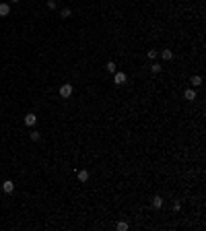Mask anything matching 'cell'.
Here are the masks:
<instances>
[{
  "mask_svg": "<svg viewBox=\"0 0 206 231\" xmlns=\"http://www.w3.org/2000/svg\"><path fill=\"white\" fill-rule=\"evenodd\" d=\"M70 95H72V85L64 83V85L60 87V97H70Z\"/></svg>",
  "mask_w": 206,
  "mask_h": 231,
  "instance_id": "cell-1",
  "label": "cell"
},
{
  "mask_svg": "<svg viewBox=\"0 0 206 231\" xmlns=\"http://www.w3.org/2000/svg\"><path fill=\"white\" fill-rule=\"evenodd\" d=\"M114 74H115V76H114V83H115V85H124V83H126L128 76L124 74V72H117V70H115Z\"/></svg>",
  "mask_w": 206,
  "mask_h": 231,
  "instance_id": "cell-2",
  "label": "cell"
},
{
  "mask_svg": "<svg viewBox=\"0 0 206 231\" xmlns=\"http://www.w3.org/2000/svg\"><path fill=\"white\" fill-rule=\"evenodd\" d=\"M37 124V116L35 114H27L25 116V126H35Z\"/></svg>",
  "mask_w": 206,
  "mask_h": 231,
  "instance_id": "cell-3",
  "label": "cell"
},
{
  "mask_svg": "<svg viewBox=\"0 0 206 231\" xmlns=\"http://www.w3.org/2000/svg\"><path fill=\"white\" fill-rule=\"evenodd\" d=\"M2 190H4L6 194H12V192H14V184H12L11 180H6V182L2 184Z\"/></svg>",
  "mask_w": 206,
  "mask_h": 231,
  "instance_id": "cell-4",
  "label": "cell"
},
{
  "mask_svg": "<svg viewBox=\"0 0 206 231\" xmlns=\"http://www.w3.org/2000/svg\"><path fill=\"white\" fill-rule=\"evenodd\" d=\"M183 97H185L188 101H194L196 97H198V95H196V89H188V91L183 93Z\"/></svg>",
  "mask_w": 206,
  "mask_h": 231,
  "instance_id": "cell-5",
  "label": "cell"
},
{
  "mask_svg": "<svg viewBox=\"0 0 206 231\" xmlns=\"http://www.w3.org/2000/svg\"><path fill=\"white\" fill-rule=\"evenodd\" d=\"M8 12H11V6L6 2H2L0 4V17H8Z\"/></svg>",
  "mask_w": 206,
  "mask_h": 231,
  "instance_id": "cell-6",
  "label": "cell"
},
{
  "mask_svg": "<svg viewBox=\"0 0 206 231\" xmlns=\"http://www.w3.org/2000/svg\"><path fill=\"white\" fill-rule=\"evenodd\" d=\"M161 58L169 62V60H173V52L171 50H161Z\"/></svg>",
  "mask_w": 206,
  "mask_h": 231,
  "instance_id": "cell-7",
  "label": "cell"
},
{
  "mask_svg": "<svg viewBox=\"0 0 206 231\" xmlns=\"http://www.w3.org/2000/svg\"><path fill=\"white\" fill-rule=\"evenodd\" d=\"M79 180L80 182H89V171H87V169H80L79 171Z\"/></svg>",
  "mask_w": 206,
  "mask_h": 231,
  "instance_id": "cell-8",
  "label": "cell"
},
{
  "mask_svg": "<svg viewBox=\"0 0 206 231\" xmlns=\"http://www.w3.org/2000/svg\"><path fill=\"white\" fill-rule=\"evenodd\" d=\"M105 70H107V72H111V74H114L115 70H117V66H115V62H111V60H109V62H107V64H105Z\"/></svg>",
  "mask_w": 206,
  "mask_h": 231,
  "instance_id": "cell-9",
  "label": "cell"
},
{
  "mask_svg": "<svg viewBox=\"0 0 206 231\" xmlns=\"http://www.w3.org/2000/svg\"><path fill=\"white\" fill-rule=\"evenodd\" d=\"M153 207H155V208H161V207H163V198H161V196H155V198H153Z\"/></svg>",
  "mask_w": 206,
  "mask_h": 231,
  "instance_id": "cell-10",
  "label": "cell"
},
{
  "mask_svg": "<svg viewBox=\"0 0 206 231\" xmlns=\"http://www.w3.org/2000/svg\"><path fill=\"white\" fill-rule=\"evenodd\" d=\"M192 85H194V87H200V85H202V76H200V74L192 76Z\"/></svg>",
  "mask_w": 206,
  "mask_h": 231,
  "instance_id": "cell-11",
  "label": "cell"
},
{
  "mask_svg": "<svg viewBox=\"0 0 206 231\" xmlns=\"http://www.w3.org/2000/svg\"><path fill=\"white\" fill-rule=\"evenodd\" d=\"M29 138L33 140V142H37V140L41 138V134H39V132H37V130H33V132H29Z\"/></svg>",
  "mask_w": 206,
  "mask_h": 231,
  "instance_id": "cell-12",
  "label": "cell"
},
{
  "mask_svg": "<svg viewBox=\"0 0 206 231\" xmlns=\"http://www.w3.org/2000/svg\"><path fill=\"white\" fill-rule=\"evenodd\" d=\"M150 72H153V74H159L161 72V64H150Z\"/></svg>",
  "mask_w": 206,
  "mask_h": 231,
  "instance_id": "cell-13",
  "label": "cell"
},
{
  "mask_svg": "<svg viewBox=\"0 0 206 231\" xmlns=\"http://www.w3.org/2000/svg\"><path fill=\"white\" fill-rule=\"evenodd\" d=\"M146 56H149L150 60H155V58L159 56V52H157V50H149V52H146Z\"/></svg>",
  "mask_w": 206,
  "mask_h": 231,
  "instance_id": "cell-14",
  "label": "cell"
},
{
  "mask_svg": "<svg viewBox=\"0 0 206 231\" xmlns=\"http://www.w3.org/2000/svg\"><path fill=\"white\" fill-rule=\"evenodd\" d=\"M117 229H120V231H126L128 229V223H126V221H120V223H117Z\"/></svg>",
  "mask_w": 206,
  "mask_h": 231,
  "instance_id": "cell-15",
  "label": "cell"
},
{
  "mask_svg": "<svg viewBox=\"0 0 206 231\" xmlns=\"http://www.w3.org/2000/svg\"><path fill=\"white\" fill-rule=\"evenodd\" d=\"M70 15H72V11H70V8H62V19H68Z\"/></svg>",
  "mask_w": 206,
  "mask_h": 231,
  "instance_id": "cell-16",
  "label": "cell"
},
{
  "mask_svg": "<svg viewBox=\"0 0 206 231\" xmlns=\"http://www.w3.org/2000/svg\"><path fill=\"white\" fill-rule=\"evenodd\" d=\"M173 210H175V213H179V210H182V202H177V200H175V202H173Z\"/></svg>",
  "mask_w": 206,
  "mask_h": 231,
  "instance_id": "cell-17",
  "label": "cell"
},
{
  "mask_svg": "<svg viewBox=\"0 0 206 231\" xmlns=\"http://www.w3.org/2000/svg\"><path fill=\"white\" fill-rule=\"evenodd\" d=\"M47 8L54 11V8H56V0H47Z\"/></svg>",
  "mask_w": 206,
  "mask_h": 231,
  "instance_id": "cell-18",
  "label": "cell"
},
{
  "mask_svg": "<svg viewBox=\"0 0 206 231\" xmlns=\"http://www.w3.org/2000/svg\"><path fill=\"white\" fill-rule=\"evenodd\" d=\"M12 2H21V0H12Z\"/></svg>",
  "mask_w": 206,
  "mask_h": 231,
  "instance_id": "cell-19",
  "label": "cell"
}]
</instances>
